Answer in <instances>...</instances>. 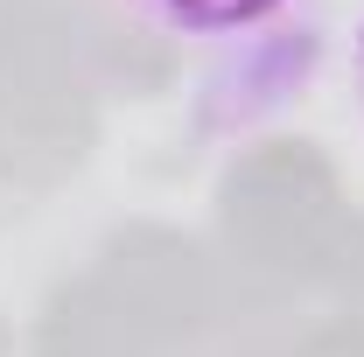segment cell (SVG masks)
<instances>
[{
  "label": "cell",
  "instance_id": "6da1fadb",
  "mask_svg": "<svg viewBox=\"0 0 364 357\" xmlns=\"http://www.w3.org/2000/svg\"><path fill=\"white\" fill-rule=\"evenodd\" d=\"M147 28L182 36V43H238V36H259L280 14H294L301 0H127Z\"/></svg>",
  "mask_w": 364,
  "mask_h": 357
},
{
  "label": "cell",
  "instance_id": "7a4b0ae2",
  "mask_svg": "<svg viewBox=\"0 0 364 357\" xmlns=\"http://www.w3.org/2000/svg\"><path fill=\"white\" fill-rule=\"evenodd\" d=\"M350 78H358V112H364V21H358V43H350Z\"/></svg>",
  "mask_w": 364,
  "mask_h": 357
}]
</instances>
